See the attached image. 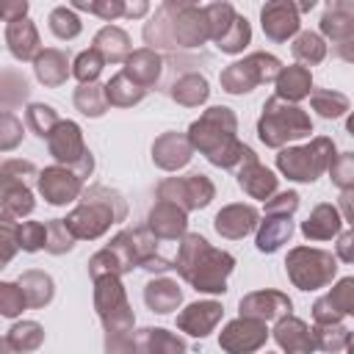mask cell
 <instances>
[{"label": "cell", "mask_w": 354, "mask_h": 354, "mask_svg": "<svg viewBox=\"0 0 354 354\" xmlns=\"http://www.w3.org/2000/svg\"><path fill=\"white\" fill-rule=\"evenodd\" d=\"M136 86H141L144 91H149L152 86H158L160 80V72H163V58L149 50V47H141V50H133L124 61V69H122Z\"/></svg>", "instance_id": "cell-26"}, {"label": "cell", "mask_w": 354, "mask_h": 354, "mask_svg": "<svg viewBox=\"0 0 354 354\" xmlns=\"http://www.w3.org/2000/svg\"><path fill=\"white\" fill-rule=\"evenodd\" d=\"M105 354H138L133 332H105Z\"/></svg>", "instance_id": "cell-57"}, {"label": "cell", "mask_w": 354, "mask_h": 354, "mask_svg": "<svg viewBox=\"0 0 354 354\" xmlns=\"http://www.w3.org/2000/svg\"><path fill=\"white\" fill-rule=\"evenodd\" d=\"M194 158V149L185 138V133H160L152 144V163L163 171H177L183 166H188V160Z\"/></svg>", "instance_id": "cell-23"}, {"label": "cell", "mask_w": 354, "mask_h": 354, "mask_svg": "<svg viewBox=\"0 0 354 354\" xmlns=\"http://www.w3.org/2000/svg\"><path fill=\"white\" fill-rule=\"evenodd\" d=\"M266 340H268V326L263 321L243 315H238L218 332V346L227 354H254L266 346Z\"/></svg>", "instance_id": "cell-14"}, {"label": "cell", "mask_w": 354, "mask_h": 354, "mask_svg": "<svg viewBox=\"0 0 354 354\" xmlns=\"http://www.w3.org/2000/svg\"><path fill=\"white\" fill-rule=\"evenodd\" d=\"M296 210H299V194L296 191H277L271 199H266V216L290 218Z\"/></svg>", "instance_id": "cell-56"}, {"label": "cell", "mask_w": 354, "mask_h": 354, "mask_svg": "<svg viewBox=\"0 0 354 354\" xmlns=\"http://www.w3.org/2000/svg\"><path fill=\"white\" fill-rule=\"evenodd\" d=\"M260 25L268 41L282 44L288 39H293L301 28V17L296 11V3L290 0H271L260 8Z\"/></svg>", "instance_id": "cell-16"}, {"label": "cell", "mask_w": 354, "mask_h": 354, "mask_svg": "<svg viewBox=\"0 0 354 354\" xmlns=\"http://www.w3.org/2000/svg\"><path fill=\"white\" fill-rule=\"evenodd\" d=\"M58 122H61V119H58V111H55L53 105L30 102V105L25 108V127H28L33 136H39V138H47Z\"/></svg>", "instance_id": "cell-43"}, {"label": "cell", "mask_w": 354, "mask_h": 354, "mask_svg": "<svg viewBox=\"0 0 354 354\" xmlns=\"http://www.w3.org/2000/svg\"><path fill=\"white\" fill-rule=\"evenodd\" d=\"M69 8L72 11L75 8L77 11H88V14H94V17L105 19V22H113V19L124 17V0H72Z\"/></svg>", "instance_id": "cell-49"}, {"label": "cell", "mask_w": 354, "mask_h": 354, "mask_svg": "<svg viewBox=\"0 0 354 354\" xmlns=\"http://www.w3.org/2000/svg\"><path fill=\"white\" fill-rule=\"evenodd\" d=\"M274 340L285 354H313L315 340H313V326H307L296 315H285L274 326Z\"/></svg>", "instance_id": "cell-24"}, {"label": "cell", "mask_w": 354, "mask_h": 354, "mask_svg": "<svg viewBox=\"0 0 354 354\" xmlns=\"http://www.w3.org/2000/svg\"><path fill=\"white\" fill-rule=\"evenodd\" d=\"M313 340H315V348L329 351V354H337V351L348 348V343H351V329H346L343 324L313 326Z\"/></svg>", "instance_id": "cell-46"}, {"label": "cell", "mask_w": 354, "mask_h": 354, "mask_svg": "<svg viewBox=\"0 0 354 354\" xmlns=\"http://www.w3.org/2000/svg\"><path fill=\"white\" fill-rule=\"evenodd\" d=\"M144 97H147V91H144L141 86H136L124 72H116V75L105 83V100H108V105L133 108V105H138Z\"/></svg>", "instance_id": "cell-36"}, {"label": "cell", "mask_w": 354, "mask_h": 354, "mask_svg": "<svg viewBox=\"0 0 354 354\" xmlns=\"http://www.w3.org/2000/svg\"><path fill=\"white\" fill-rule=\"evenodd\" d=\"M274 86H277V94H274V97H279V100L296 105L299 100L310 97V91H313V75H310L307 66L290 64V66H282V69H279Z\"/></svg>", "instance_id": "cell-32"}, {"label": "cell", "mask_w": 354, "mask_h": 354, "mask_svg": "<svg viewBox=\"0 0 354 354\" xmlns=\"http://www.w3.org/2000/svg\"><path fill=\"white\" fill-rule=\"evenodd\" d=\"M133 340L138 354H185L188 351L185 340L163 326H144L133 332Z\"/></svg>", "instance_id": "cell-29"}, {"label": "cell", "mask_w": 354, "mask_h": 354, "mask_svg": "<svg viewBox=\"0 0 354 354\" xmlns=\"http://www.w3.org/2000/svg\"><path fill=\"white\" fill-rule=\"evenodd\" d=\"M293 235V221L285 216H266V221H257V238L254 246L263 254H271L277 249H282V243H288Z\"/></svg>", "instance_id": "cell-34"}, {"label": "cell", "mask_w": 354, "mask_h": 354, "mask_svg": "<svg viewBox=\"0 0 354 354\" xmlns=\"http://www.w3.org/2000/svg\"><path fill=\"white\" fill-rule=\"evenodd\" d=\"M94 310L105 332H133L136 315L127 301L122 277H97L94 279Z\"/></svg>", "instance_id": "cell-11"}, {"label": "cell", "mask_w": 354, "mask_h": 354, "mask_svg": "<svg viewBox=\"0 0 354 354\" xmlns=\"http://www.w3.org/2000/svg\"><path fill=\"white\" fill-rule=\"evenodd\" d=\"M169 97H171L177 105H183V108H199V105L207 102V97H210L207 77L199 75V72H183L180 77L171 80Z\"/></svg>", "instance_id": "cell-33"}, {"label": "cell", "mask_w": 354, "mask_h": 354, "mask_svg": "<svg viewBox=\"0 0 354 354\" xmlns=\"http://www.w3.org/2000/svg\"><path fill=\"white\" fill-rule=\"evenodd\" d=\"M335 257L343 260V263L354 260V235H351V230H340L337 232V254Z\"/></svg>", "instance_id": "cell-59"}, {"label": "cell", "mask_w": 354, "mask_h": 354, "mask_svg": "<svg viewBox=\"0 0 354 354\" xmlns=\"http://www.w3.org/2000/svg\"><path fill=\"white\" fill-rule=\"evenodd\" d=\"M205 8V17H207V28H210V41H216L227 28L230 22L235 19V8L230 3H210V6H202Z\"/></svg>", "instance_id": "cell-51"}, {"label": "cell", "mask_w": 354, "mask_h": 354, "mask_svg": "<svg viewBox=\"0 0 354 354\" xmlns=\"http://www.w3.org/2000/svg\"><path fill=\"white\" fill-rule=\"evenodd\" d=\"M282 69V61L271 53H252L221 69L218 83L227 94H249L260 83H274Z\"/></svg>", "instance_id": "cell-9"}, {"label": "cell", "mask_w": 354, "mask_h": 354, "mask_svg": "<svg viewBox=\"0 0 354 354\" xmlns=\"http://www.w3.org/2000/svg\"><path fill=\"white\" fill-rule=\"evenodd\" d=\"M260 221V213L254 205H243V202H235V205H224L216 218H213V230L227 238V241H241L246 238Z\"/></svg>", "instance_id": "cell-20"}, {"label": "cell", "mask_w": 354, "mask_h": 354, "mask_svg": "<svg viewBox=\"0 0 354 354\" xmlns=\"http://www.w3.org/2000/svg\"><path fill=\"white\" fill-rule=\"evenodd\" d=\"M313 133V119L307 111H301L293 102H285L279 97H268L263 105V113L257 119V138L271 147L282 149L290 141H299Z\"/></svg>", "instance_id": "cell-5"}, {"label": "cell", "mask_w": 354, "mask_h": 354, "mask_svg": "<svg viewBox=\"0 0 354 354\" xmlns=\"http://www.w3.org/2000/svg\"><path fill=\"white\" fill-rule=\"evenodd\" d=\"M351 313H354V277L337 279V285L326 296L315 299V304H313V321H315V326L340 324Z\"/></svg>", "instance_id": "cell-18"}, {"label": "cell", "mask_w": 354, "mask_h": 354, "mask_svg": "<svg viewBox=\"0 0 354 354\" xmlns=\"http://www.w3.org/2000/svg\"><path fill=\"white\" fill-rule=\"evenodd\" d=\"M47 241V224L41 221H22L17 227V243L22 252H39Z\"/></svg>", "instance_id": "cell-53"}, {"label": "cell", "mask_w": 354, "mask_h": 354, "mask_svg": "<svg viewBox=\"0 0 354 354\" xmlns=\"http://www.w3.org/2000/svg\"><path fill=\"white\" fill-rule=\"evenodd\" d=\"M149 11V3L147 0H133V3H124V17L127 19H138Z\"/></svg>", "instance_id": "cell-60"}, {"label": "cell", "mask_w": 354, "mask_h": 354, "mask_svg": "<svg viewBox=\"0 0 354 354\" xmlns=\"http://www.w3.org/2000/svg\"><path fill=\"white\" fill-rule=\"evenodd\" d=\"M235 180H238V185H241L243 194H249L252 199H263V202L271 199L277 194V185H279V177L271 169H266L257 160L254 152L238 166V177Z\"/></svg>", "instance_id": "cell-22"}, {"label": "cell", "mask_w": 354, "mask_h": 354, "mask_svg": "<svg viewBox=\"0 0 354 354\" xmlns=\"http://www.w3.org/2000/svg\"><path fill=\"white\" fill-rule=\"evenodd\" d=\"M6 340L14 354H30L44 343V326L39 321H17L8 329Z\"/></svg>", "instance_id": "cell-37"}, {"label": "cell", "mask_w": 354, "mask_h": 354, "mask_svg": "<svg viewBox=\"0 0 354 354\" xmlns=\"http://www.w3.org/2000/svg\"><path fill=\"white\" fill-rule=\"evenodd\" d=\"M25 296L17 282H0V315L3 318H17L25 310Z\"/></svg>", "instance_id": "cell-55"}, {"label": "cell", "mask_w": 354, "mask_h": 354, "mask_svg": "<svg viewBox=\"0 0 354 354\" xmlns=\"http://www.w3.org/2000/svg\"><path fill=\"white\" fill-rule=\"evenodd\" d=\"M102 66H105V61H102V55L97 53V50H83L75 61H72V77H77L80 80V86L83 83H97V77H100V72H102Z\"/></svg>", "instance_id": "cell-47"}, {"label": "cell", "mask_w": 354, "mask_h": 354, "mask_svg": "<svg viewBox=\"0 0 354 354\" xmlns=\"http://www.w3.org/2000/svg\"><path fill=\"white\" fill-rule=\"evenodd\" d=\"M191 149L202 152L218 169H238L254 149L238 141V116L227 105L207 108L185 133Z\"/></svg>", "instance_id": "cell-2"}, {"label": "cell", "mask_w": 354, "mask_h": 354, "mask_svg": "<svg viewBox=\"0 0 354 354\" xmlns=\"http://www.w3.org/2000/svg\"><path fill=\"white\" fill-rule=\"evenodd\" d=\"M310 105L318 116L324 119H340L348 113L351 102L343 91H335V88H313L310 91Z\"/></svg>", "instance_id": "cell-40"}, {"label": "cell", "mask_w": 354, "mask_h": 354, "mask_svg": "<svg viewBox=\"0 0 354 354\" xmlns=\"http://www.w3.org/2000/svg\"><path fill=\"white\" fill-rule=\"evenodd\" d=\"M47 22H50L53 36H55V39H61V41H72V39H75V36H80V30H83L80 17H77L69 6H55V8L50 11Z\"/></svg>", "instance_id": "cell-44"}, {"label": "cell", "mask_w": 354, "mask_h": 354, "mask_svg": "<svg viewBox=\"0 0 354 354\" xmlns=\"http://www.w3.org/2000/svg\"><path fill=\"white\" fill-rule=\"evenodd\" d=\"M28 94H30V86L19 69H0V111L22 105Z\"/></svg>", "instance_id": "cell-39"}, {"label": "cell", "mask_w": 354, "mask_h": 354, "mask_svg": "<svg viewBox=\"0 0 354 354\" xmlns=\"http://www.w3.org/2000/svg\"><path fill=\"white\" fill-rule=\"evenodd\" d=\"M127 218V202L119 191L108 185H88L80 194V205L72 207V213L64 218L75 241H97L102 238L111 224H122Z\"/></svg>", "instance_id": "cell-4"}, {"label": "cell", "mask_w": 354, "mask_h": 354, "mask_svg": "<svg viewBox=\"0 0 354 354\" xmlns=\"http://www.w3.org/2000/svg\"><path fill=\"white\" fill-rule=\"evenodd\" d=\"M19 17H28V0H0V19L11 22Z\"/></svg>", "instance_id": "cell-58"}, {"label": "cell", "mask_w": 354, "mask_h": 354, "mask_svg": "<svg viewBox=\"0 0 354 354\" xmlns=\"http://www.w3.org/2000/svg\"><path fill=\"white\" fill-rule=\"evenodd\" d=\"M17 218L0 213V268H6L14 254L19 252V243H17Z\"/></svg>", "instance_id": "cell-52"}, {"label": "cell", "mask_w": 354, "mask_h": 354, "mask_svg": "<svg viewBox=\"0 0 354 354\" xmlns=\"http://www.w3.org/2000/svg\"><path fill=\"white\" fill-rule=\"evenodd\" d=\"M351 199H354V191H340V207H343V224L354 221V210H351Z\"/></svg>", "instance_id": "cell-61"}, {"label": "cell", "mask_w": 354, "mask_h": 354, "mask_svg": "<svg viewBox=\"0 0 354 354\" xmlns=\"http://www.w3.org/2000/svg\"><path fill=\"white\" fill-rule=\"evenodd\" d=\"M75 246V235L69 232V227L64 224V218H50L47 221V241H44V252L50 254H66Z\"/></svg>", "instance_id": "cell-48"}, {"label": "cell", "mask_w": 354, "mask_h": 354, "mask_svg": "<svg viewBox=\"0 0 354 354\" xmlns=\"http://www.w3.org/2000/svg\"><path fill=\"white\" fill-rule=\"evenodd\" d=\"M266 354H268V351H266Z\"/></svg>", "instance_id": "cell-62"}, {"label": "cell", "mask_w": 354, "mask_h": 354, "mask_svg": "<svg viewBox=\"0 0 354 354\" xmlns=\"http://www.w3.org/2000/svg\"><path fill=\"white\" fill-rule=\"evenodd\" d=\"M144 304L158 313V315H166V313H174L180 304H183V290L177 285V279H169V277H155L144 285Z\"/></svg>", "instance_id": "cell-30"}, {"label": "cell", "mask_w": 354, "mask_h": 354, "mask_svg": "<svg viewBox=\"0 0 354 354\" xmlns=\"http://www.w3.org/2000/svg\"><path fill=\"white\" fill-rule=\"evenodd\" d=\"M91 50H97L105 64H108V61H111V64H124L127 55L133 53V44H130V36H127L119 25H102V28L94 33Z\"/></svg>", "instance_id": "cell-31"}, {"label": "cell", "mask_w": 354, "mask_h": 354, "mask_svg": "<svg viewBox=\"0 0 354 354\" xmlns=\"http://www.w3.org/2000/svg\"><path fill=\"white\" fill-rule=\"evenodd\" d=\"M238 315L268 324V321H279L285 315H293V301L282 290H252V293L241 296Z\"/></svg>", "instance_id": "cell-17"}, {"label": "cell", "mask_w": 354, "mask_h": 354, "mask_svg": "<svg viewBox=\"0 0 354 354\" xmlns=\"http://www.w3.org/2000/svg\"><path fill=\"white\" fill-rule=\"evenodd\" d=\"M216 185L207 174H185V177H166L158 183V199L177 205L180 210H202L213 202Z\"/></svg>", "instance_id": "cell-12"}, {"label": "cell", "mask_w": 354, "mask_h": 354, "mask_svg": "<svg viewBox=\"0 0 354 354\" xmlns=\"http://www.w3.org/2000/svg\"><path fill=\"white\" fill-rule=\"evenodd\" d=\"M326 171L340 191H354V152H337Z\"/></svg>", "instance_id": "cell-50"}, {"label": "cell", "mask_w": 354, "mask_h": 354, "mask_svg": "<svg viewBox=\"0 0 354 354\" xmlns=\"http://www.w3.org/2000/svg\"><path fill=\"white\" fill-rule=\"evenodd\" d=\"M149 50H188L210 41V28L202 6L185 0H163L141 30Z\"/></svg>", "instance_id": "cell-1"}, {"label": "cell", "mask_w": 354, "mask_h": 354, "mask_svg": "<svg viewBox=\"0 0 354 354\" xmlns=\"http://www.w3.org/2000/svg\"><path fill=\"white\" fill-rule=\"evenodd\" d=\"M171 268L196 290V293H210L221 296L227 293V277L235 268V257L224 249H216L202 238L199 232H185L180 238L177 257L171 260Z\"/></svg>", "instance_id": "cell-3"}, {"label": "cell", "mask_w": 354, "mask_h": 354, "mask_svg": "<svg viewBox=\"0 0 354 354\" xmlns=\"http://www.w3.org/2000/svg\"><path fill=\"white\" fill-rule=\"evenodd\" d=\"M17 285L22 288L25 304L33 307V310L47 307V304L53 301V296H55V282H53V277L44 274V271H39V268L25 271V274L17 279Z\"/></svg>", "instance_id": "cell-35"}, {"label": "cell", "mask_w": 354, "mask_h": 354, "mask_svg": "<svg viewBox=\"0 0 354 354\" xmlns=\"http://www.w3.org/2000/svg\"><path fill=\"white\" fill-rule=\"evenodd\" d=\"M321 39L332 41V50L343 61H354V3L332 0L321 14Z\"/></svg>", "instance_id": "cell-13"}, {"label": "cell", "mask_w": 354, "mask_h": 354, "mask_svg": "<svg viewBox=\"0 0 354 354\" xmlns=\"http://www.w3.org/2000/svg\"><path fill=\"white\" fill-rule=\"evenodd\" d=\"M39 177V169L30 160L11 158L0 163V213L11 218H25L33 213L36 199L30 183Z\"/></svg>", "instance_id": "cell-7"}, {"label": "cell", "mask_w": 354, "mask_h": 354, "mask_svg": "<svg viewBox=\"0 0 354 354\" xmlns=\"http://www.w3.org/2000/svg\"><path fill=\"white\" fill-rule=\"evenodd\" d=\"M185 227H188V213L180 210L177 205L171 202H163L158 199L149 213H147V230L158 238V241H180L185 235Z\"/></svg>", "instance_id": "cell-21"}, {"label": "cell", "mask_w": 354, "mask_h": 354, "mask_svg": "<svg viewBox=\"0 0 354 354\" xmlns=\"http://www.w3.org/2000/svg\"><path fill=\"white\" fill-rule=\"evenodd\" d=\"M335 155H337L335 141L326 138V136H315L304 147H282L279 155H277V169L288 180L315 183L329 169V163L335 160Z\"/></svg>", "instance_id": "cell-6"}, {"label": "cell", "mask_w": 354, "mask_h": 354, "mask_svg": "<svg viewBox=\"0 0 354 354\" xmlns=\"http://www.w3.org/2000/svg\"><path fill=\"white\" fill-rule=\"evenodd\" d=\"M47 149L50 155L58 160V166H66L72 169L83 183L86 177L94 171V155L88 152L86 141H83V130L77 122L72 119H61L53 133L47 136Z\"/></svg>", "instance_id": "cell-10"}, {"label": "cell", "mask_w": 354, "mask_h": 354, "mask_svg": "<svg viewBox=\"0 0 354 354\" xmlns=\"http://www.w3.org/2000/svg\"><path fill=\"white\" fill-rule=\"evenodd\" d=\"M75 108L88 116V119H100L105 111H108V100H105V86L102 83H83L75 88V97H72Z\"/></svg>", "instance_id": "cell-41"}, {"label": "cell", "mask_w": 354, "mask_h": 354, "mask_svg": "<svg viewBox=\"0 0 354 354\" xmlns=\"http://www.w3.org/2000/svg\"><path fill=\"white\" fill-rule=\"evenodd\" d=\"M249 41H252V25H249L246 17L235 14V19L230 22V28L216 39V47L221 53H227V55H238V53H243V47Z\"/></svg>", "instance_id": "cell-42"}, {"label": "cell", "mask_w": 354, "mask_h": 354, "mask_svg": "<svg viewBox=\"0 0 354 354\" xmlns=\"http://www.w3.org/2000/svg\"><path fill=\"white\" fill-rule=\"evenodd\" d=\"M69 55L64 50H55V47H47L41 50L36 58H33V72H36V80L47 88H58L66 83V77L72 75L69 69Z\"/></svg>", "instance_id": "cell-27"}, {"label": "cell", "mask_w": 354, "mask_h": 354, "mask_svg": "<svg viewBox=\"0 0 354 354\" xmlns=\"http://www.w3.org/2000/svg\"><path fill=\"white\" fill-rule=\"evenodd\" d=\"M36 188L44 196V202H50V205H69V202L80 199L86 185H83V180L72 169L55 163V166H47V169L39 171Z\"/></svg>", "instance_id": "cell-15"}, {"label": "cell", "mask_w": 354, "mask_h": 354, "mask_svg": "<svg viewBox=\"0 0 354 354\" xmlns=\"http://www.w3.org/2000/svg\"><path fill=\"white\" fill-rule=\"evenodd\" d=\"M343 230V218L340 210L329 202H321L310 210L307 221H301V235L307 241H332L337 232Z\"/></svg>", "instance_id": "cell-28"}, {"label": "cell", "mask_w": 354, "mask_h": 354, "mask_svg": "<svg viewBox=\"0 0 354 354\" xmlns=\"http://www.w3.org/2000/svg\"><path fill=\"white\" fill-rule=\"evenodd\" d=\"M290 53L299 61V66H315V64H321L326 58V41L313 30H299L293 36Z\"/></svg>", "instance_id": "cell-38"}, {"label": "cell", "mask_w": 354, "mask_h": 354, "mask_svg": "<svg viewBox=\"0 0 354 354\" xmlns=\"http://www.w3.org/2000/svg\"><path fill=\"white\" fill-rule=\"evenodd\" d=\"M221 315H224L221 301H216V299H199V301H191L185 310L177 313V329L202 340V337H207L218 326Z\"/></svg>", "instance_id": "cell-19"}, {"label": "cell", "mask_w": 354, "mask_h": 354, "mask_svg": "<svg viewBox=\"0 0 354 354\" xmlns=\"http://www.w3.org/2000/svg\"><path fill=\"white\" fill-rule=\"evenodd\" d=\"M285 271L299 290H318L332 285V279L337 277V257L326 249L296 246L285 257Z\"/></svg>", "instance_id": "cell-8"}, {"label": "cell", "mask_w": 354, "mask_h": 354, "mask_svg": "<svg viewBox=\"0 0 354 354\" xmlns=\"http://www.w3.org/2000/svg\"><path fill=\"white\" fill-rule=\"evenodd\" d=\"M105 246L116 254V260L122 263L124 274H130L133 268H138V243H136V232L133 230H119Z\"/></svg>", "instance_id": "cell-45"}, {"label": "cell", "mask_w": 354, "mask_h": 354, "mask_svg": "<svg viewBox=\"0 0 354 354\" xmlns=\"http://www.w3.org/2000/svg\"><path fill=\"white\" fill-rule=\"evenodd\" d=\"M6 44H8V53L17 61H33L41 53L39 30H36V25L28 17L6 22Z\"/></svg>", "instance_id": "cell-25"}, {"label": "cell", "mask_w": 354, "mask_h": 354, "mask_svg": "<svg viewBox=\"0 0 354 354\" xmlns=\"http://www.w3.org/2000/svg\"><path fill=\"white\" fill-rule=\"evenodd\" d=\"M25 127L11 111H0V152H11L22 144Z\"/></svg>", "instance_id": "cell-54"}]
</instances>
